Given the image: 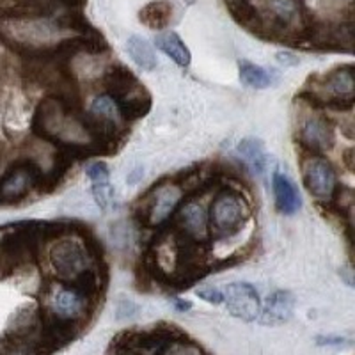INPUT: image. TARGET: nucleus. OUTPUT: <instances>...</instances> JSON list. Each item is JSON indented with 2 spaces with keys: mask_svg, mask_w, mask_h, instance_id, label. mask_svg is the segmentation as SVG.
<instances>
[{
  "mask_svg": "<svg viewBox=\"0 0 355 355\" xmlns=\"http://www.w3.org/2000/svg\"><path fill=\"white\" fill-rule=\"evenodd\" d=\"M178 231L192 240L196 243H202L208 240L210 234V222H208V214L199 202L189 201L178 210L176 215Z\"/></svg>",
  "mask_w": 355,
  "mask_h": 355,
  "instance_id": "13",
  "label": "nucleus"
},
{
  "mask_svg": "<svg viewBox=\"0 0 355 355\" xmlns=\"http://www.w3.org/2000/svg\"><path fill=\"white\" fill-rule=\"evenodd\" d=\"M173 17V8H171L169 2L166 0H157V2H150L148 6L141 9L139 12V18H141L142 24L150 28H160L167 27V24L171 21Z\"/></svg>",
  "mask_w": 355,
  "mask_h": 355,
  "instance_id": "19",
  "label": "nucleus"
},
{
  "mask_svg": "<svg viewBox=\"0 0 355 355\" xmlns=\"http://www.w3.org/2000/svg\"><path fill=\"white\" fill-rule=\"evenodd\" d=\"M126 49H128L132 61L139 68H142L144 71H153L157 68V55H155L153 46L146 40H142L141 36L130 37L128 43H126Z\"/></svg>",
  "mask_w": 355,
  "mask_h": 355,
  "instance_id": "20",
  "label": "nucleus"
},
{
  "mask_svg": "<svg viewBox=\"0 0 355 355\" xmlns=\"http://www.w3.org/2000/svg\"><path fill=\"white\" fill-rule=\"evenodd\" d=\"M160 355H205V352L190 341H171Z\"/></svg>",
  "mask_w": 355,
  "mask_h": 355,
  "instance_id": "22",
  "label": "nucleus"
},
{
  "mask_svg": "<svg viewBox=\"0 0 355 355\" xmlns=\"http://www.w3.org/2000/svg\"><path fill=\"white\" fill-rule=\"evenodd\" d=\"M299 139L300 144L311 153H325L334 146V130L325 117L311 116L300 125Z\"/></svg>",
  "mask_w": 355,
  "mask_h": 355,
  "instance_id": "14",
  "label": "nucleus"
},
{
  "mask_svg": "<svg viewBox=\"0 0 355 355\" xmlns=\"http://www.w3.org/2000/svg\"><path fill=\"white\" fill-rule=\"evenodd\" d=\"M272 190H274V199L277 210L284 215H293L300 208V194L299 189L295 187L286 174L275 173L272 178Z\"/></svg>",
  "mask_w": 355,
  "mask_h": 355,
  "instance_id": "16",
  "label": "nucleus"
},
{
  "mask_svg": "<svg viewBox=\"0 0 355 355\" xmlns=\"http://www.w3.org/2000/svg\"><path fill=\"white\" fill-rule=\"evenodd\" d=\"M87 311V297L75 290L73 286L59 288L50 293L46 302V315L49 320L64 325H73L85 316Z\"/></svg>",
  "mask_w": 355,
  "mask_h": 355,
  "instance_id": "10",
  "label": "nucleus"
},
{
  "mask_svg": "<svg viewBox=\"0 0 355 355\" xmlns=\"http://www.w3.org/2000/svg\"><path fill=\"white\" fill-rule=\"evenodd\" d=\"M107 91L125 121L141 119L151 109V96L137 77L123 64L110 66L105 75Z\"/></svg>",
  "mask_w": 355,
  "mask_h": 355,
  "instance_id": "3",
  "label": "nucleus"
},
{
  "mask_svg": "<svg viewBox=\"0 0 355 355\" xmlns=\"http://www.w3.org/2000/svg\"><path fill=\"white\" fill-rule=\"evenodd\" d=\"M316 343L318 345H343L345 338H323V336H320V338L316 339Z\"/></svg>",
  "mask_w": 355,
  "mask_h": 355,
  "instance_id": "27",
  "label": "nucleus"
},
{
  "mask_svg": "<svg viewBox=\"0 0 355 355\" xmlns=\"http://www.w3.org/2000/svg\"><path fill=\"white\" fill-rule=\"evenodd\" d=\"M157 49L162 50L167 57H171L180 68H187L190 64V50L183 40L176 33H162L155 37Z\"/></svg>",
  "mask_w": 355,
  "mask_h": 355,
  "instance_id": "17",
  "label": "nucleus"
},
{
  "mask_svg": "<svg viewBox=\"0 0 355 355\" xmlns=\"http://www.w3.org/2000/svg\"><path fill=\"white\" fill-rule=\"evenodd\" d=\"M50 265L53 274L61 283L71 284L77 277H80L85 270H89V250L80 240L73 236H62L55 240L49 252Z\"/></svg>",
  "mask_w": 355,
  "mask_h": 355,
  "instance_id": "5",
  "label": "nucleus"
},
{
  "mask_svg": "<svg viewBox=\"0 0 355 355\" xmlns=\"http://www.w3.org/2000/svg\"><path fill=\"white\" fill-rule=\"evenodd\" d=\"M183 199L180 183H162L151 192L142 205V218L148 226L158 227L166 224Z\"/></svg>",
  "mask_w": 355,
  "mask_h": 355,
  "instance_id": "8",
  "label": "nucleus"
},
{
  "mask_svg": "<svg viewBox=\"0 0 355 355\" xmlns=\"http://www.w3.org/2000/svg\"><path fill=\"white\" fill-rule=\"evenodd\" d=\"M93 187V198L96 205L100 206L101 210H107L110 199H112V187L110 182H101V183H91Z\"/></svg>",
  "mask_w": 355,
  "mask_h": 355,
  "instance_id": "23",
  "label": "nucleus"
},
{
  "mask_svg": "<svg viewBox=\"0 0 355 355\" xmlns=\"http://www.w3.org/2000/svg\"><path fill=\"white\" fill-rule=\"evenodd\" d=\"M304 183L311 194L320 201H332L338 192V176L331 162L325 158L315 157L304 162Z\"/></svg>",
  "mask_w": 355,
  "mask_h": 355,
  "instance_id": "11",
  "label": "nucleus"
},
{
  "mask_svg": "<svg viewBox=\"0 0 355 355\" xmlns=\"http://www.w3.org/2000/svg\"><path fill=\"white\" fill-rule=\"evenodd\" d=\"M295 311V297L290 291H274L259 313L263 325H281L291 320Z\"/></svg>",
  "mask_w": 355,
  "mask_h": 355,
  "instance_id": "15",
  "label": "nucleus"
},
{
  "mask_svg": "<svg viewBox=\"0 0 355 355\" xmlns=\"http://www.w3.org/2000/svg\"><path fill=\"white\" fill-rule=\"evenodd\" d=\"M239 73L242 84L250 89H266L272 85V71L250 61L239 62Z\"/></svg>",
  "mask_w": 355,
  "mask_h": 355,
  "instance_id": "21",
  "label": "nucleus"
},
{
  "mask_svg": "<svg viewBox=\"0 0 355 355\" xmlns=\"http://www.w3.org/2000/svg\"><path fill=\"white\" fill-rule=\"evenodd\" d=\"M354 82V66H339V68L327 73L322 82L315 84L309 96L322 101V103H327V105L339 107V109H350L354 105L355 96Z\"/></svg>",
  "mask_w": 355,
  "mask_h": 355,
  "instance_id": "7",
  "label": "nucleus"
},
{
  "mask_svg": "<svg viewBox=\"0 0 355 355\" xmlns=\"http://www.w3.org/2000/svg\"><path fill=\"white\" fill-rule=\"evenodd\" d=\"M239 155L243 160L249 169H252V173L261 174L265 171L266 164V155H265V146L259 139H243L239 144Z\"/></svg>",
  "mask_w": 355,
  "mask_h": 355,
  "instance_id": "18",
  "label": "nucleus"
},
{
  "mask_svg": "<svg viewBox=\"0 0 355 355\" xmlns=\"http://www.w3.org/2000/svg\"><path fill=\"white\" fill-rule=\"evenodd\" d=\"M64 27L46 15L8 11L0 17V41L28 57L44 55L66 40Z\"/></svg>",
  "mask_w": 355,
  "mask_h": 355,
  "instance_id": "2",
  "label": "nucleus"
},
{
  "mask_svg": "<svg viewBox=\"0 0 355 355\" xmlns=\"http://www.w3.org/2000/svg\"><path fill=\"white\" fill-rule=\"evenodd\" d=\"M137 313V307L135 304H132L130 300H121L119 307H117V318H130Z\"/></svg>",
  "mask_w": 355,
  "mask_h": 355,
  "instance_id": "26",
  "label": "nucleus"
},
{
  "mask_svg": "<svg viewBox=\"0 0 355 355\" xmlns=\"http://www.w3.org/2000/svg\"><path fill=\"white\" fill-rule=\"evenodd\" d=\"M43 182L40 167L31 162H21L12 166L0 180V205H11L24 199L31 190Z\"/></svg>",
  "mask_w": 355,
  "mask_h": 355,
  "instance_id": "9",
  "label": "nucleus"
},
{
  "mask_svg": "<svg viewBox=\"0 0 355 355\" xmlns=\"http://www.w3.org/2000/svg\"><path fill=\"white\" fill-rule=\"evenodd\" d=\"M198 297L199 299L206 300L208 304H222L224 302V293H222L220 290H217V288L214 286H202L198 290Z\"/></svg>",
  "mask_w": 355,
  "mask_h": 355,
  "instance_id": "25",
  "label": "nucleus"
},
{
  "mask_svg": "<svg viewBox=\"0 0 355 355\" xmlns=\"http://www.w3.org/2000/svg\"><path fill=\"white\" fill-rule=\"evenodd\" d=\"M259 31L268 28L272 34H302L304 24L299 0H258L254 4Z\"/></svg>",
  "mask_w": 355,
  "mask_h": 355,
  "instance_id": "4",
  "label": "nucleus"
},
{
  "mask_svg": "<svg viewBox=\"0 0 355 355\" xmlns=\"http://www.w3.org/2000/svg\"><path fill=\"white\" fill-rule=\"evenodd\" d=\"M224 302L234 318L254 322L261 313V300L256 288L249 283H231L224 291Z\"/></svg>",
  "mask_w": 355,
  "mask_h": 355,
  "instance_id": "12",
  "label": "nucleus"
},
{
  "mask_svg": "<svg viewBox=\"0 0 355 355\" xmlns=\"http://www.w3.org/2000/svg\"><path fill=\"white\" fill-rule=\"evenodd\" d=\"M173 304L174 307H176V311H182V313H185V311H189L190 307H192V302L182 299H173Z\"/></svg>",
  "mask_w": 355,
  "mask_h": 355,
  "instance_id": "28",
  "label": "nucleus"
},
{
  "mask_svg": "<svg viewBox=\"0 0 355 355\" xmlns=\"http://www.w3.org/2000/svg\"><path fill=\"white\" fill-rule=\"evenodd\" d=\"M85 173H87L89 180H91V183H101V182H110V174H109V169H107L105 164H101V162H94V164H91V166L85 169Z\"/></svg>",
  "mask_w": 355,
  "mask_h": 355,
  "instance_id": "24",
  "label": "nucleus"
},
{
  "mask_svg": "<svg viewBox=\"0 0 355 355\" xmlns=\"http://www.w3.org/2000/svg\"><path fill=\"white\" fill-rule=\"evenodd\" d=\"M33 130L40 137L69 148L71 153H101V146L89 128L87 121L73 112L71 107L61 98L49 96L37 105L33 119Z\"/></svg>",
  "mask_w": 355,
  "mask_h": 355,
  "instance_id": "1",
  "label": "nucleus"
},
{
  "mask_svg": "<svg viewBox=\"0 0 355 355\" xmlns=\"http://www.w3.org/2000/svg\"><path fill=\"white\" fill-rule=\"evenodd\" d=\"M247 217H249V210H247L245 201L231 190H222L211 202L208 222L217 236L227 239L242 231Z\"/></svg>",
  "mask_w": 355,
  "mask_h": 355,
  "instance_id": "6",
  "label": "nucleus"
}]
</instances>
